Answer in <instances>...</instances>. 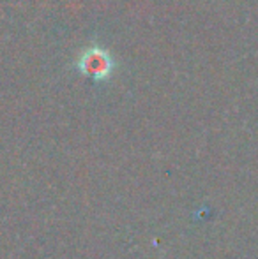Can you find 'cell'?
I'll use <instances>...</instances> for the list:
<instances>
[{
    "label": "cell",
    "instance_id": "1",
    "mask_svg": "<svg viewBox=\"0 0 258 259\" xmlns=\"http://www.w3.org/2000/svg\"><path fill=\"white\" fill-rule=\"evenodd\" d=\"M78 67L82 72H85L87 76L92 78H103L110 72L112 69V60L104 52L101 50H90L80 58Z\"/></svg>",
    "mask_w": 258,
    "mask_h": 259
}]
</instances>
